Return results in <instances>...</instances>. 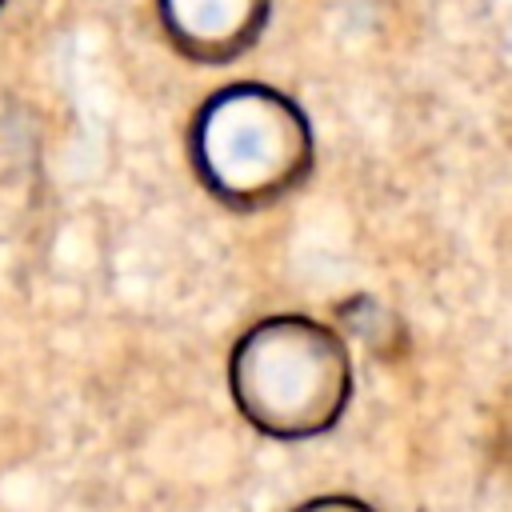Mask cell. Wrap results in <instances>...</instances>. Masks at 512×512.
Masks as SVG:
<instances>
[{
	"instance_id": "cell-1",
	"label": "cell",
	"mask_w": 512,
	"mask_h": 512,
	"mask_svg": "<svg viewBox=\"0 0 512 512\" xmlns=\"http://www.w3.org/2000/svg\"><path fill=\"white\" fill-rule=\"evenodd\" d=\"M188 160L220 204L252 212L308 180L312 124L304 108L272 84H224L188 124Z\"/></svg>"
},
{
	"instance_id": "cell-2",
	"label": "cell",
	"mask_w": 512,
	"mask_h": 512,
	"mask_svg": "<svg viewBox=\"0 0 512 512\" xmlns=\"http://www.w3.org/2000/svg\"><path fill=\"white\" fill-rule=\"evenodd\" d=\"M228 384L252 428L276 440H308L344 416L352 360L336 328L308 316H264L236 340Z\"/></svg>"
},
{
	"instance_id": "cell-3",
	"label": "cell",
	"mask_w": 512,
	"mask_h": 512,
	"mask_svg": "<svg viewBox=\"0 0 512 512\" xmlns=\"http://www.w3.org/2000/svg\"><path fill=\"white\" fill-rule=\"evenodd\" d=\"M272 0H156L168 44L196 64H228L256 48Z\"/></svg>"
},
{
	"instance_id": "cell-4",
	"label": "cell",
	"mask_w": 512,
	"mask_h": 512,
	"mask_svg": "<svg viewBox=\"0 0 512 512\" xmlns=\"http://www.w3.org/2000/svg\"><path fill=\"white\" fill-rule=\"evenodd\" d=\"M492 456H496V468L512 484V384L504 388V396L492 408Z\"/></svg>"
},
{
	"instance_id": "cell-5",
	"label": "cell",
	"mask_w": 512,
	"mask_h": 512,
	"mask_svg": "<svg viewBox=\"0 0 512 512\" xmlns=\"http://www.w3.org/2000/svg\"><path fill=\"white\" fill-rule=\"evenodd\" d=\"M292 512H376V508L356 500V496H316V500H308V504H300Z\"/></svg>"
},
{
	"instance_id": "cell-6",
	"label": "cell",
	"mask_w": 512,
	"mask_h": 512,
	"mask_svg": "<svg viewBox=\"0 0 512 512\" xmlns=\"http://www.w3.org/2000/svg\"><path fill=\"white\" fill-rule=\"evenodd\" d=\"M4 4H8V0H0V8H4Z\"/></svg>"
}]
</instances>
